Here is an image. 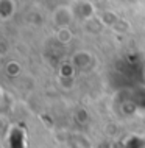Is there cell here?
<instances>
[{"instance_id":"obj_5","label":"cell","mask_w":145,"mask_h":148,"mask_svg":"<svg viewBox=\"0 0 145 148\" xmlns=\"http://www.w3.org/2000/svg\"><path fill=\"white\" fill-rule=\"evenodd\" d=\"M56 39H58L61 44H70L72 39H74V34H72L70 28H58V31H56Z\"/></svg>"},{"instance_id":"obj_2","label":"cell","mask_w":145,"mask_h":148,"mask_svg":"<svg viewBox=\"0 0 145 148\" xmlns=\"http://www.w3.org/2000/svg\"><path fill=\"white\" fill-rule=\"evenodd\" d=\"M16 11V2L14 0H0V19L8 21Z\"/></svg>"},{"instance_id":"obj_3","label":"cell","mask_w":145,"mask_h":148,"mask_svg":"<svg viewBox=\"0 0 145 148\" xmlns=\"http://www.w3.org/2000/svg\"><path fill=\"white\" fill-rule=\"evenodd\" d=\"M98 21L102 22V25L112 27L117 22H120V17L114 13V11H103L102 14H98Z\"/></svg>"},{"instance_id":"obj_4","label":"cell","mask_w":145,"mask_h":148,"mask_svg":"<svg viewBox=\"0 0 145 148\" xmlns=\"http://www.w3.org/2000/svg\"><path fill=\"white\" fill-rule=\"evenodd\" d=\"M70 145H72V148H91L89 139H86L80 133H76L74 137L70 139Z\"/></svg>"},{"instance_id":"obj_1","label":"cell","mask_w":145,"mask_h":148,"mask_svg":"<svg viewBox=\"0 0 145 148\" xmlns=\"http://www.w3.org/2000/svg\"><path fill=\"white\" fill-rule=\"evenodd\" d=\"M75 10L69 5H59L56 6L52 13V19H53L55 25H58L59 28H69V25L74 22L75 19Z\"/></svg>"},{"instance_id":"obj_6","label":"cell","mask_w":145,"mask_h":148,"mask_svg":"<svg viewBox=\"0 0 145 148\" xmlns=\"http://www.w3.org/2000/svg\"><path fill=\"white\" fill-rule=\"evenodd\" d=\"M6 72H8V75H10V77H16V75H19V72H21V64L16 62V61L8 62Z\"/></svg>"}]
</instances>
